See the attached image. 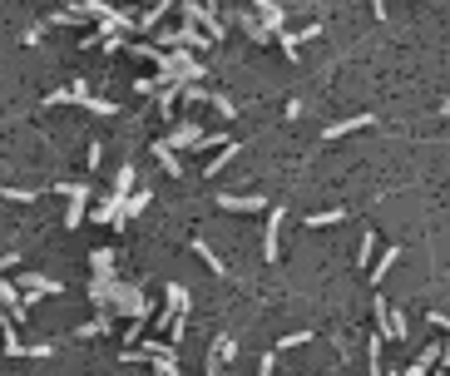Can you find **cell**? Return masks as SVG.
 <instances>
[{
    "instance_id": "6",
    "label": "cell",
    "mask_w": 450,
    "mask_h": 376,
    "mask_svg": "<svg viewBox=\"0 0 450 376\" xmlns=\"http://www.w3.org/2000/svg\"><path fill=\"white\" fill-rule=\"evenodd\" d=\"M164 45H188V50H208V45H213V35H208V30H198L193 20H183L178 30H164Z\"/></svg>"
},
{
    "instance_id": "24",
    "label": "cell",
    "mask_w": 450,
    "mask_h": 376,
    "mask_svg": "<svg viewBox=\"0 0 450 376\" xmlns=\"http://www.w3.org/2000/svg\"><path fill=\"white\" fill-rule=\"evenodd\" d=\"M100 332H109V312H100V317H90L85 327H75V337H100Z\"/></svg>"
},
{
    "instance_id": "19",
    "label": "cell",
    "mask_w": 450,
    "mask_h": 376,
    "mask_svg": "<svg viewBox=\"0 0 450 376\" xmlns=\"http://www.w3.org/2000/svg\"><path fill=\"white\" fill-rule=\"evenodd\" d=\"M149 203H154V193H149V188H134V193L124 198V213H119V223H124V218H139Z\"/></svg>"
},
{
    "instance_id": "13",
    "label": "cell",
    "mask_w": 450,
    "mask_h": 376,
    "mask_svg": "<svg viewBox=\"0 0 450 376\" xmlns=\"http://www.w3.org/2000/svg\"><path fill=\"white\" fill-rule=\"evenodd\" d=\"M356 129H371V114H351V119L327 124V129H322V139H346V134H356Z\"/></svg>"
},
{
    "instance_id": "5",
    "label": "cell",
    "mask_w": 450,
    "mask_h": 376,
    "mask_svg": "<svg viewBox=\"0 0 450 376\" xmlns=\"http://www.w3.org/2000/svg\"><path fill=\"white\" fill-rule=\"evenodd\" d=\"M60 193L70 198V208H65V228L75 233V228L85 223V208H90V184H60Z\"/></svg>"
},
{
    "instance_id": "20",
    "label": "cell",
    "mask_w": 450,
    "mask_h": 376,
    "mask_svg": "<svg viewBox=\"0 0 450 376\" xmlns=\"http://www.w3.org/2000/svg\"><path fill=\"white\" fill-rule=\"evenodd\" d=\"M351 208H322V213H307L302 218V228H332V223H341Z\"/></svg>"
},
{
    "instance_id": "4",
    "label": "cell",
    "mask_w": 450,
    "mask_h": 376,
    "mask_svg": "<svg viewBox=\"0 0 450 376\" xmlns=\"http://www.w3.org/2000/svg\"><path fill=\"white\" fill-rule=\"evenodd\" d=\"M15 282H20V292H25V307L40 302V297H60V292H65V282L45 278V273H20Z\"/></svg>"
},
{
    "instance_id": "39",
    "label": "cell",
    "mask_w": 450,
    "mask_h": 376,
    "mask_svg": "<svg viewBox=\"0 0 450 376\" xmlns=\"http://www.w3.org/2000/svg\"><path fill=\"white\" fill-rule=\"evenodd\" d=\"M386 376H396V372H386Z\"/></svg>"
},
{
    "instance_id": "14",
    "label": "cell",
    "mask_w": 450,
    "mask_h": 376,
    "mask_svg": "<svg viewBox=\"0 0 450 376\" xmlns=\"http://www.w3.org/2000/svg\"><path fill=\"white\" fill-rule=\"evenodd\" d=\"M154 159L164 164V174H168V179H183V164H178V149H173L168 139H159V144H154Z\"/></svg>"
},
{
    "instance_id": "2",
    "label": "cell",
    "mask_w": 450,
    "mask_h": 376,
    "mask_svg": "<svg viewBox=\"0 0 450 376\" xmlns=\"http://www.w3.org/2000/svg\"><path fill=\"white\" fill-rule=\"evenodd\" d=\"M114 312H124V317H139V322H149V297L139 292V287H124V282H114Z\"/></svg>"
},
{
    "instance_id": "3",
    "label": "cell",
    "mask_w": 450,
    "mask_h": 376,
    "mask_svg": "<svg viewBox=\"0 0 450 376\" xmlns=\"http://www.w3.org/2000/svg\"><path fill=\"white\" fill-rule=\"evenodd\" d=\"M183 20H193V25H198V30H208L213 40L223 35V20H218L213 0H183Z\"/></svg>"
},
{
    "instance_id": "15",
    "label": "cell",
    "mask_w": 450,
    "mask_h": 376,
    "mask_svg": "<svg viewBox=\"0 0 450 376\" xmlns=\"http://www.w3.org/2000/svg\"><path fill=\"white\" fill-rule=\"evenodd\" d=\"M232 159H237V144L227 139L223 149H213V159L203 164V179H218V174H223V169H227V164H232Z\"/></svg>"
},
{
    "instance_id": "38",
    "label": "cell",
    "mask_w": 450,
    "mask_h": 376,
    "mask_svg": "<svg viewBox=\"0 0 450 376\" xmlns=\"http://www.w3.org/2000/svg\"><path fill=\"white\" fill-rule=\"evenodd\" d=\"M441 114H450V99H446V104H441Z\"/></svg>"
},
{
    "instance_id": "28",
    "label": "cell",
    "mask_w": 450,
    "mask_h": 376,
    "mask_svg": "<svg viewBox=\"0 0 450 376\" xmlns=\"http://www.w3.org/2000/svg\"><path fill=\"white\" fill-rule=\"evenodd\" d=\"M302 342H312V327H307V332H287V337L277 342V352H292V347H302Z\"/></svg>"
},
{
    "instance_id": "37",
    "label": "cell",
    "mask_w": 450,
    "mask_h": 376,
    "mask_svg": "<svg viewBox=\"0 0 450 376\" xmlns=\"http://www.w3.org/2000/svg\"><path fill=\"white\" fill-rule=\"evenodd\" d=\"M371 10H376V20H386V0H371Z\"/></svg>"
},
{
    "instance_id": "36",
    "label": "cell",
    "mask_w": 450,
    "mask_h": 376,
    "mask_svg": "<svg viewBox=\"0 0 450 376\" xmlns=\"http://www.w3.org/2000/svg\"><path fill=\"white\" fill-rule=\"evenodd\" d=\"M426 322H431V327H441V332H450V317H446V312H431Z\"/></svg>"
},
{
    "instance_id": "25",
    "label": "cell",
    "mask_w": 450,
    "mask_h": 376,
    "mask_svg": "<svg viewBox=\"0 0 450 376\" xmlns=\"http://www.w3.org/2000/svg\"><path fill=\"white\" fill-rule=\"evenodd\" d=\"M154 99H159V109H164V114H173V104H178L183 94H178V85H159V94H154Z\"/></svg>"
},
{
    "instance_id": "23",
    "label": "cell",
    "mask_w": 450,
    "mask_h": 376,
    "mask_svg": "<svg viewBox=\"0 0 450 376\" xmlns=\"http://www.w3.org/2000/svg\"><path fill=\"white\" fill-rule=\"evenodd\" d=\"M381 332H386L391 342H401V337L411 332V327H406V312H396V307H391V312H386V322H381Z\"/></svg>"
},
{
    "instance_id": "21",
    "label": "cell",
    "mask_w": 450,
    "mask_h": 376,
    "mask_svg": "<svg viewBox=\"0 0 450 376\" xmlns=\"http://www.w3.org/2000/svg\"><path fill=\"white\" fill-rule=\"evenodd\" d=\"M396 258H401V248H386V258H381V263H371V273H366V282H371V287H381V282H386V273L396 268Z\"/></svg>"
},
{
    "instance_id": "18",
    "label": "cell",
    "mask_w": 450,
    "mask_h": 376,
    "mask_svg": "<svg viewBox=\"0 0 450 376\" xmlns=\"http://www.w3.org/2000/svg\"><path fill=\"white\" fill-rule=\"evenodd\" d=\"M85 20H90V10H85V0H80V5H65V10H55L45 25H85Z\"/></svg>"
},
{
    "instance_id": "12",
    "label": "cell",
    "mask_w": 450,
    "mask_h": 376,
    "mask_svg": "<svg viewBox=\"0 0 450 376\" xmlns=\"http://www.w3.org/2000/svg\"><path fill=\"white\" fill-rule=\"evenodd\" d=\"M252 10H257V20H262V25H267L272 35H277V30L287 25V10H282L277 0H252Z\"/></svg>"
},
{
    "instance_id": "35",
    "label": "cell",
    "mask_w": 450,
    "mask_h": 376,
    "mask_svg": "<svg viewBox=\"0 0 450 376\" xmlns=\"http://www.w3.org/2000/svg\"><path fill=\"white\" fill-rule=\"evenodd\" d=\"M15 263H20V253H15V248H10V253H0V273H10Z\"/></svg>"
},
{
    "instance_id": "8",
    "label": "cell",
    "mask_w": 450,
    "mask_h": 376,
    "mask_svg": "<svg viewBox=\"0 0 450 376\" xmlns=\"http://www.w3.org/2000/svg\"><path fill=\"white\" fill-rule=\"evenodd\" d=\"M0 307L10 312V322H25V317H30V307H25V292H20V282H5V278H0Z\"/></svg>"
},
{
    "instance_id": "30",
    "label": "cell",
    "mask_w": 450,
    "mask_h": 376,
    "mask_svg": "<svg viewBox=\"0 0 450 376\" xmlns=\"http://www.w3.org/2000/svg\"><path fill=\"white\" fill-rule=\"evenodd\" d=\"M208 104H213V109H218V114H223V119H232V114H237V104H232V99H227V94H213V99H208Z\"/></svg>"
},
{
    "instance_id": "1",
    "label": "cell",
    "mask_w": 450,
    "mask_h": 376,
    "mask_svg": "<svg viewBox=\"0 0 450 376\" xmlns=\"http://www.w3.org/2000/svg\"><path fill=\"white\" fill-rule=\"evenodd\" d=\"M178 317H188V287H183V282H168V287H164V312L154 317V327H159V332H173Z\"/></svg>"
},
{
    "instance_id": "10",
    "label": "cell",
    "mask_w": 450,
    "mask_h": 376,
    "mask_svg": "<svg viewBox=\"0 0 450 376\" xmlns=\"http://www.w3.org/2000/svg\"><path fill=\"white\" fill-rule=\"evenodd\" d=\"M441 352H446V342H426V347H421V357H416V362H411V367H406L401 376H426V372H436Z\"/></svg>"
},
{
    "instance_id": "16",
    "label": "cell",
    "mask_w": 450,
    "mask_h": 376,
    "mask_svg": "<svg viewBox=\"0 0 450 376\" xmlns=\"http://www.w3.org/2000/svg\"><path fill=\"white\" fill-rule=\"evenodd\" d=\"M232 357H237V342H232V337H218L213 352H208V367H203V372H223V362H232Z\"/></svg>"
},
{
    "instance_id": "27",
    "label": "cell",
    "mask_w": 450,
    "mask_h": 376,
    "mask_svg": "<svg viewBox=\"0 0 450 376\" xmlns=\"http://www.w3.org/2000/svg\"><path fill=\"white\" fill-rule=\"evenodd\" d=\"M371 253H376V233H361V248H356V268H371Z\"/></svg>"
},
{
    "instance_id": "9",
    "label": "cell",
    "mask_w": 450,
    "mask_h": 376,
    "mask_svg": "<svg viewBox=\"0 0 450 376\" xmlns=\"http://www.w3.org/2000/svg\"><path fill=\"white\" fill-rule=\"evenodd\" d=\"M218 208H227V213H262L267 198L262 193H218Z\"/></svg>"
},
{
    "instance_id": "31",
    "label": "cell",
    "mask_w": 450,
    "mask_h": 376,
    "mask_svg": "<svg viewBox=\"0 0 450 376\" xmlns=\"http://www.w3.org/2000/svg\"><path fill=\"white\" fill-rule=\"evenodd\" d=\"M272 372H277V347L262 352V362H257V376H272Z\"/></svg>"
},
{
    "instance_id": "34",
    "label": "cell",
    "mask_w": 450,
    "mask_h": 376,
    "mask_svg": "<svg viewBox=\"0 0 450 376\" xmlns=\"http://www.w3.org/2000/svg\"><path fill=\"white\" fill-rule=\"evenodd\" d=\"M100 159H105V144H90V154H85V164H90V169H100Z\"/></svg>"
},
{
    "instance_id": "26",
    "label": "cell",
    "mask_w": 450,
    "mask_h": 376,
    "mask_svg": "<svg viewBox=\"0 0 450 376\" xmlns=\"http://www.w3.org/2000/svg\"><path fill=\"white\" fill-rule=\"evenodd\" d=\"M114 193H119V198H129V193H134V164H124V169L114 174Z\"/></svg>"
},
{
    "instance_id": "32",
    "label": "cell",
    "mask_w": 450,
    "mask_h": 376,
    "mask_svg": "<svg viewBox=\"0 0 450 376\" xmlns=\"http://www.w3.org/2000/svg\"><path fill=\"white\" fill-rule=\"evenodd\" d=\"M85 10H90V20H105V15H109V5H105V0H85Z\"/></svg>"
},
{
    "instance_id": "7",
    "label": "cell",
    "mask_w": 450,
    "mask_h": 376,
    "mask_svg": "<svg viewBox=\"0 0 450 376\" xmlns=\"http://www.w3.org/2000/svg\"><path fill=\"white\" fill-rule=\"evenodd\" d=\"M282 218H287V208H267V233H262V258L267 263H277V238H282Z\"/></svg>"
},
{
    "instance_id": "29",
    "label": "cell",
    "mask_w": 450,
    "mask_h": 376,
    "mask_svg": "<svg viewBox=\"0 0 450 376\" xmlns=\"http://www.w3.org/2000/svg\"><path fill=\"white\" fill-rule=\"evenodd\" d=\"M90 263H95V273H114V253H109V248H100Z\"/></svg>"
},
{
    "instance_id": "11",
    "label": "cell",
    "mask_w": 450,
    "mask_h": 376,
    "mask_svg": "<svg viewBox=\"0 0 450 376\" xmlns=\"http://www.w3.org/2000/svg\"><path fill=\"white\" fill-rule=\"evenodd\" d=\"M168 144H173V149H198V144H203V124H193V119H183V124H173V134H168Z\"/></svg>"
},
{
    "instance_id": "33",
    "label": "cell",
    "mask_w": 450,
    "mask_h": 376,
    "mask_svg": "<svg viewBox=\"0 0 450 376\" xmlns=\"http://www.w3.org/2000/svg\"><path fill=\"white\" fill-rule=\"evenodd\" d=\"M45 30H50V25H30V30H25V45H40V40H45Z\"/></svg>"
},
{
    "instance_id": "22",
    "label": "cell",
    "mask_w": 450,
    "mask_h": 376,
    "mask_svg": "<svg viewBox=\"0 0 450 376\" xmlns=\"http://www.w3.org/2000/svg\"><path fill=\"white\" fill-rule=\"evenodd\" d=\"M188 248H193V253H198V258H203V263H208V268H213L218 278H227V263H223V258H218V253H213V248H208V243H203V238H193Z\"/></svg>"
},
{
    "instance_id": "17",
    "label": "cell",
    "mask_w": 450,
    "mask_h": 376,
    "mask_svg": "<svg viewBox=\"0 0 450 376\" xmlns=\"http://www.w3.org/2000/svg\"><path fill=\"white\" fill-rule=\"evenodd\" d=\"M164 10H173V0H154L149 10H139V15H134V30H144V35H149V30L164 20Z\"/></svg>"
}]
</instances>
